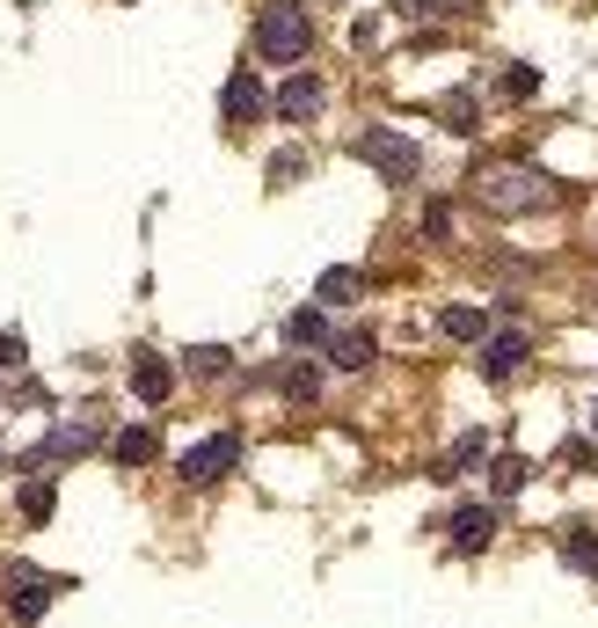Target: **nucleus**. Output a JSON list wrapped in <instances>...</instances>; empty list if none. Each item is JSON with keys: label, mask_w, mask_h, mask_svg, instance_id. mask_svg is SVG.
Instances as JSON below:
<instances>
[{"label": "nucleus", "mask_w": 598, "mask_h": 628, "mask_svg": "<svg viewBox=\"0 0 598 628\" xmlns=\"http://www.w3.org/2000/svg\"><path fill=\"white\" fill-rule=\"evenodd\" d=\"M526 483H533V460L526 454H497V460H489V490H497V497H518Z\"/></svg>", "instance_id": "nucleus-14"}, {"label": "nucleus", "mask_w": 598, "mask_h": 628, "mask_svg": "<svg viewBox=\"0 0 598 628\" xmlns=\"http://www.w3.org/2000/svg\"><path fill=\"white\" fill-rule=\"evenodd\" d=\"M285 343H292V351L335 343V337H329V322H321V307H292V314H285Z\"/></svg>", "instance_id": "nucleus-13"}, {"label": "nucleus", "mask_w": 598, "mask_h": 628, "mask_svg": "<svg viewBox=\"0 0 598 628\" xmlns=\"http://www.w3.org/2000/svg\"><path fill=\"white\" fill-rule=\"evenodd\" d=\"M562 563L584 570V578H598V533L591 527H562Z\"/></svg>", "instance_id": "nucleus-16"}, {"label": "nucleus", "mask_w": 598, "mask_h": 628, "mask_svg": "<svg viewBox=\"0 0 598 628\" xmlns=\"http://www.w3.org/2000/svg\"><path fill=\"white\" fill-rule=\"evenodd\" d=\"M481 454H489V438H481V432H460L453 454H446V483H460L467 468H481Z\"/></svg>", "instance_id": "nucleus-19"}, {"label": "nucleus", "mask_w": 598, "mask_h": 628, "mask_svg": "<svg viewBox=\"0 0 598 628\" xmlns=\"http://www.w3.org/2000/svg\"><path fill=\"white\" fill-rule=\"evenodd\" d=\"M424 234L446 242V234H453V205H424Z\"/></svg>", "instance_id": "nucleus-23"}, {"label": "nucleus", "mask_w": 598, "mask_h": 628, "mask_svg": "<svg viewBox=\"0 0 598 628\" xmlns=\"http://www.w3.org/2000/svg\"><path fill=\"white\" fill-rule=\"evenodd\" d=\"M219 110H227V124H256V118H264V88H256V73H234V81L219 88Z\"/></svg>", "instance_id": "nucleus-9"}, {"label": "nucleus", "mask_w": 598, "mask_h": 628, "mask_svg": "<svg viewBox=\"0 0 598 628\" xmlns=\"http://www.w3.org/2000/svg\"><path fill=\"white\" fill-rule=\"evenodd\" d=\"M23 351H29L23 329H8V337H0V373H15V365H23Z\"/></svg>", "instance_id": "nucleus-25"}, {"label": "nucleus", "mask_w": 598, "mask_h": 628, "mask_svg": "<svg viewBox=\"0 0 598 628\" xmlns=\"http://www.w3.org/2000/svg\"><path fill=\"white\" fill-rule=\"evenodd\" d=\"M183 483H219V475H234L241 468V438L234 432H212V438H197V446H183Z\"/></svg>", "instance_id": "nucleus-4"}, {"label": "nucleus", "mask_w": 598, "mask_h": 628, "mask_svg": "<svg viewBox=\"0 0 598 628\" xmlns=\"http://www.w3.org/2000/svg\"><path fill=\"white\" fill-rule=\"evenodd\" d=\"M51 511H59V483H51V475H29V483H23V519H29V527H45Z\"/></svg>", "instance_id": "nucleus-18"}, {"label": "nucleus", "mask_w": 598, "mask_h": 628, "mask_svg": "<svg viewBox=\"0 0 598 628\" xmlns=\"http://www.w3.org/2000/svg\"><path fill=\"white\" fill-rule=\"evenodd\" d=\"M351 154H358L365 169H380L387 183H416V169H424L416 140H408V132H394V124H365L358 140H351Z\"/></svg>", "instance_id": "nucleus-3"}, {"label": "nucleus", "mask_w": 598, "mask_h": 628, "mask_svg": "<svg viewBox=\"0 0 598 628\" xmlns=\"http://www.w3.org/2000/svg\"><path fill=\"white\" fill-rule=\"evenodd\" d=\"M307 45H314V23H307V8H300V0H270L264 15H256V51H264V59L300 67Z\"/></svg>", "instance_id": "nucleus-2"}, {"label": "nucleus", "mask_w": 598, "mask_h": 628, "mask_svg": "<svg viewBox=\"0 0 598 628\" xmlns=\"http://www.w3.org/2000/svg\"><path fill=\"white\" fill-rule=\"evenodd\" d=\"M591 432H598V410H591Z\"/></svg>", "instance_id": "nucleus-28"}, {"label": "nucleus", "mask_w": 598, "mask_h": 628, "mask_svg": "<svg viewBox=\"0 0 598 628\" xmlns=\"http://www.w3.org/2000/svg\"><path fill=\"white\" fill-rule=\"evenodd\" d=\"M8 614H15V621H45V614H51V592H45V584H15V592H8Z\"/></svg>", "instance_id": "nucleus-20"}, {"label": "nucleus", "mask_w": 598, "mask_h": 628, "mask_svg": "<svg viewBox=\"0 0 598 628\" xmlns=\"http://www.w3.org/2000/svg\"><path fill=\"white\" fill-rule=\"evenodd\" d=\"M132 395L161 410L168 395H175V365H168V359H139V365H132Z\"/></svg>", "instance_id": "nucleus-10"}, {"label": "nucleus", "mask_w": 598, "mask_h": 628, "mask_svg": "<svg viewBox=\"0 0 598 628\" xmlns=\"http://www.w3.org/2000/svg\"><path fill=\"white\" fill-rule=\"evenodd\" d=\"M503 96H511V102L540 96V67H511V73H503Z\"/></svg>", "instance_id": "nucleus-22"}, {"label": "nucleus", "mask_w": 598, "mask_h": 628, "mask_svg": "<svg viewBox=\"0 0 598 628\" xmlns=\"http://www.w3.org/2000/svg\"><path fill=\"white\" fill-rule=\"evenodd\" d=\"M358 270L351 264H335V270H321V278H314V300H321V307H343V300H358Z\"/></svg>", "instance_id": "nucleus-17"}, {"label": "nucleus", "mask_w": 598, "mask_h": 628, "mask_svg": "<svg viewBox=\"0 0 598 628\" xmlns=\"http://www.w3.org/2000/svg\"><path fill=\"white\" fill-rule=\"evenodd\" d=\"M110 454H118V468H146V460L161 454V438H154V424H132V432L110 438Z\"/></svg>", "instance_id": "nucleus-12"}, {"label": "nucleus", "mask_w": 598, "mask_h": 628, "mask_svg": "<svg viewBox=\"0 0 598 628\" xmlns=\"http://www.w3.org/2000/svg\"><path fill=\"white\" fill-rule=\"evenodd\" d=\"M373 351H380V343L365 337V329H343V337L329 343V365H343V373H365V365H373Z\"/></svg>", "instance_id": "nucleus-15"}, {"label": "nucleus", "mask_w": 598, "mask_h": 628, "mask_svg": "<svg viewBox=\"0 0 598 628\" xmlns=\"http://www.w3.org/2000/svg\"><path fill=\"white\" fill-rule=\"evenodd\" d=\"M270 110H278V118H285V124H307L314 110H321V81H314V73H292L285 88L270 96Z\"/></svg>", "instance_id": "nucleus-7"}, {"label": "nucleus", "mask_w": 598, "mask_h": 628, "mask_svg": "<svg viewBox=\"0 0 598 628\" xmlns=\"http://www.w3.org/2000/svg\"><path fill=\"white\" fill-rule=\"evenodd\" d=\"M438 118H446V132H460V140H467V132H481L475 96H446V102H438Z\"/></svg>", "instance_id": "nucleus-21"}, {"label": "nucleus", "mask_w": 598, "mask_h": 628, "mask_svg": "<svg viewBox=\"0 0 598 628\" xmlns=\"http://www.w3.org/2000/svg\"><path fill=\"white\" fill-rule=\"evenodd\" d=\"M285 387H292V395H300V402H307L314 387H321V373H314V365H292V381H285Z\"/></svg>", "instance_id": "nucleus-27"}, {"label": "nucleus", "mask_w": 598, "mask_h": 628, "mask_svg": "<svg viewBox=\"0 0 598 628\" xmlns=\"http://www.w3.org/2000/svg\"><path fill=\"white\" fill-rule=\"evenodd\" d=\"M183 359H191V373H219L227 351H219V343H197V351H183Z\"/></svg>", "instance_id": "nucleus-24"}, {"label": "nucleus", "mask_w": 598, "mask_h": 628, "mask_svg": "<svg viewBox=\"0 0 598 628\" xmlns=\"http://www.w3.org/2000/svg\"><path fill=\"white\" fill-rule=\"evenodd\" d=\"M438 329H446L453 343H481V337H489V314L467 307V300H453V307H438Z\"/></svg>", "instance_id": "nucleus-11"}, {"label": "nucleus", "mask_w": 598, "mask_h": 628, "mask_svg": "<svg viewBox=\"0 0 598 628\" xmlns=\"http://www.w3.org/2000/svg\"><path fill=\"white\" fill-rule=\"evenodd\" d=\"M292 176H307V154H278L270 161V183H292Z\"/></svg>", "instance_id": "nucleus-26"}, {"label": "nucleus", "mask_w": 598, "mask_h": 628, "mask_svg": "<svg viewBox=\"0 0 598 628\" xmlns=\"http://www.w3.org/2000/svg\"><path fill=\"white\" fill-rule=\"evenodd\" d=\"M96 424H88V416H73V424H51L45 432V446H37V460H81L88 454V446H96Z\"/></svg>", "instance_id": "nucleus-8"}, {"label": "nucleus", "mask_w": 598, "mask_h": 628, "mask_svg": "<svg viewBox=\"0 0 598 628\" xmlns=\"http://www.w3.org/2000/svg\"><path fill=\"white\" fill-rule=\"evenodd\" d=\"M475 197L489 205V213H503V219H518V213H540L548 205V176L540 169H518V161H497V169H481L475 176Z\"/></svg>", "instance_id": "nucleus-1"}, {"label": "nucleus", "mask_w": 598, "mask_h": 628, "mask_svg": "<svg viewBox=\"0 0 598 628\" xmlns=\"http://www.w3.org/2000/svg\"><path fill=\"white\" fill-rule=\"evenodd\" d=\"M497 541V511L489 505H460L453 511V556H481Z\"/></svg>", "instance_id": "nucleus-5"}, {"label": "nucleus", "mask_w": 598, "mask_h": 628, "mask_svg": "<svg viewBox=\"0 0 598 628\" xmlns=\"http://www.w3.org/2000/svg\"><path fill=\"white\" fill-rule=\"evenodd\" d=\"M526 351H533V337H526V329H503V337H489V343H481V373H489V381H511V373L526 365Z\"/></svg>", "instance_id": "nucleus-6"}]
</instances>
